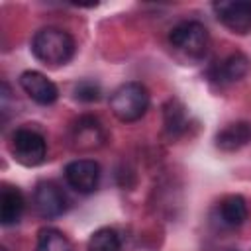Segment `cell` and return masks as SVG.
<instances>
[{
  "label": "cell",
  "mask_w": 251,
  "mask_h": 251,
  "mask_svg": "<svg viewBox=\"0 0 251 251\" xmlns=\"http://www.w3.org/2000/svg\"><path fill=\"white\" fill-rule=\"evenodd\" d=\"M73 96L78 100V102H84V104H92V102H98L100 96H102V88L96 80L92 78H84V80H78L73 88Z\"/></svg>",
  "instance_id": "e0dca14e"
},
{
  "label": "cell",
  "mask_w": 251,
  "mask_h": 251,
  "mask_svg": "<svg viewBox=\"0 0 251 251\" xmlns=\"http://www.w3.org/2000/svg\"><path fill=\"white\" fill-rule=\"evenodd\" d=\"M163 122H165V131L171 137H178L186 131L188 118H186V108L182 106L180 100L171 98L163 106Z\"/></svg>",
  "instance_id": "5bb4252c"
},
{
  "label": "cell",
  "mask_w": 251,
  "mask_h": 251,
  "mask_svg": "<svg viewBox=\"0 0 251 251\" xmlns=\"http://www.w3.org/2000/svg\"><path fill=\"white\" fill-rule=\"evenodd\" d=\"M12 157L24 167H37L47 157V141L45 137L29 127H20L14 131L10 141Z\"/></svg>",
  "instance_id": "277c9868"
},
{
  "label": "cell",
  "mask_w": 251,
  "mask_h": 251,
  "mask_svg": "<svg viewBox=\"0 0 251 251\" xmlns=\"http://www.w3.org/2000/svg\"><path fill=\"white\" fill-rule=\"evenodd\" d=\"M20 86L33 102L41 106H49L59 98V88L55 86V82L39 71H24L20 75Z\"/></svg>",
  "instance_id": "ba28073f"
},
{
  "label": "cell",
  "mask_w": 251,
  "mask_h": 251,
  "mask_svg": "<svg viewBox=\"0 0 251 251\" xmlns=\"http://www.w3.org/2000/svg\"><path fill=\"white\" fill-rule=\"evenodd\" d=\"M251 143V124L249 122H233L222 127L216 133V147L224 153L239 151L241 147Z\"/></svg>",
  "instance_id": "8fae6325"
},
{
  "label": "cell",
  "mask_w": 251,
  "mask_h": 251,
  "mask_svg": "<svg viewBox=\"0 0 251 251\" xmlns=\"http://www.w3.org/2000/svg\"><path fill=\"white\" fill-rule=\"evenodd\" d=\"M169 41L176 51H180L192 59H200V57H204V53L208 49L210 37H208V29L204 27V24L186 20V22L176 24L171 29Z\"/></svg>",
  "instance_id": "3957f363"
},
{
  "label": "cell",
  "mask_w": 251,
  "mask_h": 251,
  "mask_svg": "<svg viewBox=\"0 0 251 251\" xmlns=\"http://www.w3.org/2000/svg\"><path fill=\"white\" fill-rule=\"evenodd\" d=\"M24 196L16 186H4L0 192V222L2 226H14L24 214Z\"/></svg>",
  "instance_id": "7c38bea8"
},
{
  "label": "cell",
  "mask_w": 251,
  "mask_h": 251,
  "mask_svg": "<svg viewBox=\"0 0 251 251\" xmlns=\"http://www.w3.org/2000/svg\"><path fill=\"white\" fill-rule=\"evenodd\" d=\"M86 251H122L120 235L112 227H100L90 235Z\"/></svg>",
  "instance_id": "2e32d148"
},
{
  "label": "cell",
  "mask_w": 251,
  "mask_h": 251,
  "mask_svg": "<svg viewBox=\"0 0 251 251\" xmlns=\"http://www.w3.org/2000/svg\"><path fill=\"white\" fill-rule=\"evenodd\" d=\"M67 184L78 194H90L100 182V165L94 159H76L65 167Z\"/></svg>",
  "instance_id": "52a82bcc"
},
{
  "label": "cell",
  "mask_w": 251,
  "mask_h": 251,
  "mask_svg": "<svg viewBox=\"0 0 251 251\" xmlns=\"http://www.w3.org/2000/svg\"><path fill=\"white\" fill-rule=\"evenodd\" d=\"M31 53L43 65H67L75 55V39L59 27H41L31 39Z\"/></svg>",
  "instance_id": "6da1fadb"
},
{
  "label": "cell",
  "mask_w": 251,
  "mask_h": 251,
  "mask_svg": "<svg viewBox=\"0 0 251 251\" xmlns=\"http://www.w3.org/2000/svg\"><path fill=\"white\" fill-rule=\"evenodd\" d=\"M67 206H69V200L59 184H55L51 180H43L35 186L33 208L41 218H45V220L59 218L67 212Z\"/></svg>",
  "instance_id": "5b68a950"
},
{
  "label": "cell",
  "mask_w": 251,
  "mask_h": 251,
  "mask_svg": "<svg viewBox=\"0 0 251 251\" xmlns=\"http://www.w3.org/2000/svg\"><path fill=\"white\" fill-rule=\"evenodd\" d=\"M149 90L141 82H126L118 86L110 94V110L112 114L126 124L137 122L145 116L149 108Z\"/></svg>",
  "instance_id": "7a4b0ae2"
},
{
  "label": "cell",
  "mask_w": 251,
  "mask_h": 251,
  "mask_svg": "<svg viewBox=\"0 0 251 251\" xmlns=\"http://www.w3.org/2000/svg\"><path fill=\"white\" fill-rule=\"evenodd\" d=\"M71 139H73V145L76 149L92 151V149L102 147V143L106 139V133H104V127H102L98 118H94V116H80L75 122V126H73Z\"/></svg>",
  "instance_id": "30bf717a"
},
{
  "label": "cell",
  "mask_w": 251,
  "mask_h": 251,
  "mask_svg": "<svg viewBox=\"0 0 251 251\" xmlns=\"http://www.w3.org/2000/svg\"><path fill=\"white\" fill-rule=\"evenodd\" d=\"M216 18L233 33L251 31V2L247 0H222L212 4Z\"/></svg>",
  "instance_id": "8992f818"
},
{
  "label": "cell",
  "mask_w": 251,
  "mask_h": 251,
  "mask_svg": "<svg viewBox=\"0 0 251 251\" xmlns=\"http://www.w3.org/2000/svg\"><path fill=\"white\" fill-rule=\"evenodd\" d=\"M251 73V59L245 53H231L226 59H222L220 63L212 65L210 69V78L220 82V84H229V82H237L241 78H245Z\"/></svg>",
  "instance_id": "9c48e42d"
},
{
  "label": "cell",
  "mask_w": 251,
  "mask_h": 251,
  "mask_svg": "<svg viewBox=\"0 0 251 251\" xmlns=\"http://www.w3.org/2000/svg\"><path fill=\"white\" fill-rule=\"evenodd\" d=\"M35 251H75V247L63 231L55 227H43L37 233Z\"/></svg>",
  "instance_id": "9a60e30c"
},
{
  "label": "cell",
  "mask_w": 251,
  "mask_h": 251,
  "mask_svg": "<svg viewBox=\"0 0 251 251\" xmlns=\"http://www.w3.org/2000/svg\"><path fill=\"white\" fill-rule=\"evenodd\" d=\"M218 214H220V220L224 226L227 227H237L241 226L247 216H249V210H247V202L243 196L239 194H231L227 198H224L220 202V208H218Z\"/></svg>",
  "instance_id": "4fadbf2b"
}]
</instances>
